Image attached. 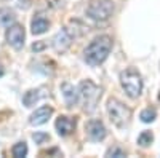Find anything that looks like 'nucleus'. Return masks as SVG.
Instances as JSON below:
<instances>
[{
	"instance_id": "f257e3e1",
	"label": "nucleus",
	"mask_w": 160,
	"mask_h": 158,
	"mask_svg": "<svg viewBox=\"0 0 160 158\" xmlns=\"http://www.w3.org/2000/svg\"><path fill=\"white\" fill-rule=\"evenodd\" d=\"M112 51V38L109 35H99L85 48V61L90 65H99L108 59Z\"/></svg>"
},
{
	"instance_id": "f03ea898",
	"label": "nucleus",
	"mask_w": 160,
	"mask_h": 158,
	"mask_svg": "<svg viewBox=\"0 0 160 158\" xmlns=\"http://www.w3.org/2000/svg\"><path fill=\"white\" fill-rule=\"evenodd\" d=\"M101 94H102V89L91 80H83L78 86V98L82 101L85 112L96 110V105L101 99Z\"/></svg>"
},
{
	"instance_id": "7ed1b4c3",
	"label": "nucleus",
	"mask_w": 160,
	"mask_h": 158,
	"mask_svg": "<svg viewBox=\"0 0 160 158\" xmlns=\"http://www.w3.org/2000/svg\"><path fill=\"white\" fill-rule=\"evenodd\" d=\"M108 113H109L111 122L117 128L127 126L131 120V109L128 105H125L123 102H120L118 99H114V98H111L108 101Z\"/></svg>"
},
{
	"instance_id": "20e7f679",
	"label": "nucleus",
	"mask_w": 160,
	"mask_h": 158,
	"mask_svg": "<svg viewBox=\"0 0 160 158\" xmlns=\"http://www.w3.org/2000/svg\"><path fill=\"white\" fill-rule=\"evenodd\" d=\"M120 85L130 98L136 99L142 91V78L136 69L130 67L120 74Z\"/></svg>"
},
{
	"instance_id": "39448f33",
	"label": "nucleus",
	"mask_w": 160,
	"mask_h": 158,
	"mask_svg": "<svg viewBox=\"0 0 160 158\" xmlns=\"http://www.w3.org/2000/svg\"><path fill=\"white\" fill-rule=\"evenodd\" d=\"M114 13V3L112 0H91L87 15L95 21H108Z\"/></svg>"
},
{
	"instance_id": "423d86ee",
	"label": "nucleus",
	"mask_w": 160,
	"mask_h": 158,
	"mask_svg": "<svg viewBox=\"0 0 160 158\" xmlns=\"http://www.w3.org/2000/svg\"><path fill=\"white\" fill-rule=\"evenodd\" d=\"M24 37H26V32H24V27L21 24H11L7 31V42L16 50L22 48Z\"/></svg>"
},
{
	"instance_id": "0eeeda50",
	"label": "nucleus",
	"mask_w": 160,
	"mask_h": 158,
	"mask_svg": "<svg viewBox=\"0 0 160 158\" xmlns=\"http://www.w3.org/2000/svg\"><path fill=\"white\" fill-rule=\"evenodd\" d=\"M71 43H72V35L68 29L59 31L55 37H53V48H55L56 51H59V53L66 51L71 46Z\"/></svg>"
},
{
	"instance_id": "6e6552de",
	"label": "nucleus",
	"mask_w": 160,
	"mask_h": 158,
	"mask_svg": "<svg viewBox=\"0 0 160 158\" xmlns=\"http://www.w3.org/2000/svg\"><path fill=\"white\" fill-rule=\"evenodd\" d=\"M87 134H88V137L91 141H95V142L102 141L106 137V128H104L102 122H99V120L88 122V125H87Z\"/></svg>"
},
{
	"instance_id": "1a4fd4ad",
	"label": "nucleus",
	"mask_w": 160,
	"mask_h": 158,
	"mask_svg": "<svg viewBox=\"0 0 160 158\" xmlns=\"http://www.w3.org/2000/svg\"><path fill=\"white\" fill-rule=\"evenodd\" d=\"M55 126H56V131H58L59 136H69L72 131L75 129V118L72 120V118H69V117L61 115L56 120Z\"/></svg>"
},
{
	"instance_id": "9d476101",
	"label": "nucleus",
	"mask_w": 160,
	"mask_h": 158,
	"mask_svg": "<svg viewBox=\"0 0 160 158\" xmlns=\"http://www.w3.org/2000/svg\"><path fill=\"white\" fill-rule=\"evenodd\" d=\"M51 113H53V109H51V107H48V105H43V107L37 109V110L31 115L29 123H31V125H34V126L43 125V123H47V122H48V118L51 117Z\"/></svg>"
},
{
	"instance_id": "9b49d317",
	"label": "nucleus",
	"mask_w": 160,
	"mask_h": 158,
	"mask_svg": "<svg viewBox=\"0 0 160 158\" xmlns=\"http://www.w3.org/2000/svg\"><path fill=\"white\" fill-rule=\"evenodd\" d=\"M61 93H62V98H64L66 104H68L69 107H72V105L78 101V93L71 83H62L61 85Z\"/></svg>"
},
{
	"instance_id": "f8f14e48",
	"label": "nucleus",
	"mask_w": 160,
	"mask_h": 158,
	"mask_svg": "<svg viewBox=\"0 0 160 158\" xmlns=\"http://www.w3.org/2000/svg\"><path fill=\"white\" fill-rule=\"evenodd\" d=\"M31 27H32V34L40 35V34L47 32V29L50 27V21H48L45 16H42V15H37V16L32 19Z\"/></svg>"
},
{
	"instance_id": "ddd939ff",
	"label": "nucleus",
	"mask_w": 160,
	"mask_h": 158,
	"mask_svg": "<svg viewBox=\"0 0 160 158\" xmlns=\"http://www.w3.org/2000/svg\"><path fill=\"white\" fill-rule=\"evenodd\" d=\"M15 11L10 10V8H0V24L3 27H10L11 24H15Z\"/></svg>"
},
{
	"instance_id": "4468645a",
	"label": "nucleus",
	"mask_w": 160,
	"mask_h": 158,
	"mask_svg": "<svg viewBox=\"0 0 160 158\" xmlns=\"http://www.w3.org/2000/svg\"><path fill=\"white\" fill-rule=\"evenodd\" d=\"M40 99V94H38V89H31L28 91V93L24 94L22 98V102L26 107H32V105H35V102Z\"/></svg>"
},
{
	"instance_id": "2eb2a0df",
	"label": "nucleus",
	"mask_w": 160,
	"mask_h": 158,
	"mask_svg": "<svg viewBox=\"0 0 160 158\" xmlns=\"http://www.w3.org/2000/svg\"><path fill=\"white\" fill-rule=\"evenodd\" d=\"M11 153H13V156H16V158L26 156V155H28V146H26V142H18V144H15V146H13V149H11Z\"/></svg>"
},
{
	"instance_id": "dca6fc26",
	"label": "nucleus",
	"mask_w": 160,
	"mask_h": 158,
	"mask_svg": "<svg viewBox=\"0 0 160 158\" xmlns=\"http://www.w3.org/2000/svg\"><path fill=\"white\" fill-rule=\"evenodd\" d=\"M155 117H157V112H155V109H151V107L144 109L141 112V115H139L141 122H144V123H152L155 120Z\"/></svg>"
},
{
	"instance_id": "f3484780",
	"label": "nucleus",
	"mask_w": 160,
	"mask_h": 158,
	"mask_svg": "<svg viewBox=\"0 0 160 158\" xmlns=\"http://www.w3.org/2000/svg\"><path fill=\"white\" fill-rule=\"evenodd\" d=\"M152 141H154V136H152L151 131H142V133L138 136V144L141 147H148Z\"/></svg>"
},
{
	"instance_id": "a211bd4d",
	"label": "nucleus",
	"mask_w": 160,
	"mask_h": 158,
	"mask_svg": "<svg viewBox=\"0 0 160 158\" xmlns=\"http://www.w3.org/2000/svg\"><path fill=\"white\" fill-rule=\"evenodd\" d=\"M106 156H117V158H122L125 156V152L122 149H118V147H114V149H109L108 152H106Z\"/></svg>"
},
{
	"instance_id": "6ab92c4d",
	"label": "nucleus",
	"mask_w": 160,
	"mask_h": 158,
	"mask_svg": "<svg viewBox=\"0 0 160 158\" xmlns=\"http://www.w3.org/2000/svg\"><path fill=\"white\" fill-rule=\"evenodd\" d=\"M50 137H48V134H45V133H35L34 134V141L37 142V144H42L43 141H48Z\"/></svg>"
},
{
	"instance_id": "aec40b11",
	"label": "nucleus",
	"mask_w": 160,
	"mask_h": 158,
	"mask_svg": "<svg viewBox=\"0 0 160 158\" xmlns=\"http://www.w3.org/2000/svg\"><path fill=\"white\" fill-rule=\"evenodd\" d=\"M2 75H3V70H2V69H0V77H2Z\"/></svg>"
},
{
	"instance_id": "412c9836",
	"label": "nucleus",
	"mask_w": 160,
	"mask_h": 158,
	"mask_svg": "<svg viewBox=\"0 0 160 158\" xmlns=\"http://www.w3.org/2000/svg\"><path fill=\"white\" fill-rule=\"evenodd\" d=\"M3 2H7V0H3Z\"/></svg>"
}]
</instances>
